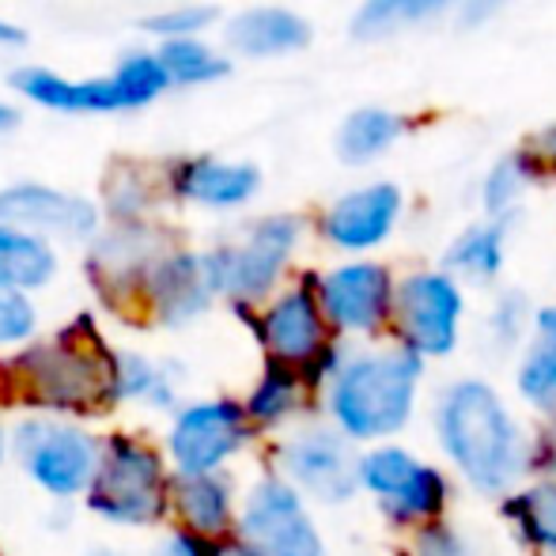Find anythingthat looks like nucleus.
I'll use <instances>...</instances> for the list:
<instances>
[{
    "mask_svg": "<svg viewBox=\"0 0 556 556\" xmlns=\"http://www.w3.org/2000/svg\"><path fill=\"white\" fill-rule=\"evenodd\" d=\"M114 356L88 315L50 341L27 344L0 364V402L27 405L35 417H96L114 409Z\"/></svg>",
    "mask_w": 556,
    "mask_h": 556,
    "instance_id": "1",
    "label": "nucleus"
},
{
    "mask_svg": "<svg viewBox=\"0 0 556 556\" xmlns=\"http://www.w3.org/2000/svg\"><path fill=\"white\" fill-rule=\"evenodd\" d=\"M8 458V432H4V420H0V466H4Z\"/></svg>",
    "mask_w": 556,
    "mask_h": 556,
    "instance_id": "44",
    "label": "nucleus"
},
{
    "mask_svg": "<svg viewBox=\"0 0 556 556\" xmlns=\"http://www.w3.org/2000/svg\"><path fill=\"white\" fill-rule=\"evenodd\" d=\"M254 440L242 402L235 397H205L178 405L167 428V462L175 477L224 473V466Z\"/></svg>",
    "mask_w": 556,
    "mask_h": 556,
    "instance_id": "10",
    "label": "nucleus"
},
{
    "mask_svg": "<svg viewBox=\"0 0 556 556\" xmlns=\"http://www.w3.org/2000/svg\"><path fill=\"white\" fill-rule=\"evenodd\" d=\"M155 58H160L167 80L182 84V88L213 84L231 73V61L220 58V53H213L205 42H198V38H170V42H163V50L155 53Z\"/></svg>",
    "mask_w": 556,
    "mask_h": 556,
    "instance_id": "30",
    "label": "nucleus"
},
{
    "mask_svg": "<svg viewBox=\"0 0 556 556\" xmlns=\"http://www.w3.org/2000/svg\"><path fill=\"white\" fill-rule=\"evenodd\" d=\"M15 125H20V111H12V106L0 103V137H4V132H12Z\"/></svg>",
    "mask_w": 556,
    "mask_h": 556,
    "instance_id": "43",
    "label": "nucleus"
},
{
    "mask_svg": "<svg viewBox=\"0 0 556 556\" xmlns=\"http://www.w3.org/2000/svg\"><path fill=\"white\" fill-rule=\"evenodd\" d=\"M538 178L534 163L527 160V152H511L504 155V160L496 163V167L489 170V178H484V208H489L492 220H504V216L515 213V205H519V198L527 193V186Z\"/></svg>",
    "mask_w": 556,
    "mask_h": 556,
    "instance_id": "31",
    "label": "nucleus"
},
{
    "mask_svg": "<svg viewBox=\"0 0 556 556\" xmlns=\"http://www.w3.org/2000/svg\"><path fill=\"white\" fill-rule=\"evenodd\" d=\"M208 556H257V553L247 549V545H242L239 538H220V542H213Z\"/></svg>",
    "mask_w": 556,
    "mask_h": 556,
    "instance_id": "41",
    "label": "nucleus"
},
{
    "mask_svg": "<svg viewBox=\"0 0 556 556\" xmlns=\"http://www.w3.org/2000/svg\"><path fill=\"white\" fill-rule=\"evenodd\" d=\"M213 288L201 269V254L190 250H167L160 257V265L152 269L140 295V307L148 311V323L160 326H190L193 318H201L213 303Z\"/></svg>",
    "mask_w": 556,
    "mask_h": 556,
    "instance_id": "17",
    "label": "nucleus"
},
{
    "mask_svg": "<svg viewBox=\"0 0 556 556\" xmlns=\"http://www.w3.org/2000/svg\"><path fill=\"white\" fill-rule=\"evenodd\" d=\"M27 42V35H23L20 27H12V23L0 20V46H23Z\"/></svg>",
    "mask_w": 556,
    "mask_h": 556,
    "instance_id": "42",
    "label": "nucleus"
},
{
    "mask_svg": "<svg viewBox=\"0 0 556 556\" xmlns=\"http://www.w3.org/2000/svg\"><path fill=\"white\" fill-rule=\"evenodd\" d=\"M507 254L504 224H473L446 247L443 254V273H451L454 280H473V285H489L500 277Z\"/></svg>",
    "mask_w": 556,
    "mask_h": 556,
    "instance_id": "27",
    "label": "nucleus"
},
{
    "mask_svg": "<svg viewBox=\"0 0 556 556\" xmlns=\"http://www.w3.org/2000/svg\"><path fill=\"white\" fill-rule=\"evenodd\" d=\"M522 152H527V160L534 163L538 175H556V122L545 125L542 132H534Z\"/></svg>",
    "mask_w": 556,
    "mask_h": 556,
    "instance_id": "38",
    "label": "nucleus"
},
{
    "mask_svg": "<svg viewBox=\"0 0 556 556\" xmlns=\"http://www.w3.org/2000/svg\"><path fill=\"white\" fill-rule=\"evenodd\" d=\"M504 4H511V0H462V23L477 27V23H484L489 15H496Z\"/></svg>",
    "mask_w": 556,
    "mask_h": 556,
    "instance_id": "40",
    "label": "nucleus"
},
{
    "mask_svg": "<svg viewBox=\"0 0 556 556\" xmlns=\"http://www.w3.org/2000/svg\"><path fill=\"white\" fill-rule=\"evenodd\" d=\"M235 538L257 556H326V538L307 500L277 473L250 484L235 515Z\"/></svg>",
    "mask_w": 556,
    "mask_h": 556,
    "instance_id": "9",
    "label": "nucleus"
},
{
    "mask_svg": "<svg viewBox=\"0 0 556 556\" xmlns=\"http://www.w3.org/2000/svg\"><path fill=\"white\" fill-rule=\"evenodd\" d=\"M88 556H117V553L114 549H91Z\"/></svg>",
    "mask_w": 556,
    "mask_h": 556,
    "instance_id": "45",
    "label": "nucleus"
},
{
    "mask_svg": "<svg viewBox=\"0 0 556 556\" xmlns=\"http://www.w3.org/2000/svg\"><path fill=\"white\" fill-rule=\"evenodd\" d=\"M114 402H140L148 409H178V371L144 352H117L114 356Z\"/></svg>",
    "mask_w": 556,
    "mask_h": 556,
    "instance_id": "26",
    "label": "nucleus"
},
{
    "mask_svg": "<svg viewBox=\"0 0 556 556\" xmlns=\"http://www.w3.org/2000/svg\"><path fill=\"white\" fill-rule=\"evenodd\" d=\"M462 4V0H364L359 12L352 15V35L375 42V38H390L397 30H409L425 20H435L446 8Z\"/></svg>",
    "mask_w": 556,
    "mask_h": 556,
    "instance_id": "29",
    "label": "nucleus"
},
{
    "mask_svg": "<svg viewBox=\"0 0 556 556\" xmlns=\"http://www.w3.org/2000/svg\"><path fill=\"white\" fill-rule=\"evenodd\" d=\"M394 273L379 262H344L315 277V300L330 333L375 337L390 323L394 307Z\"/></svg>",
    "mask_w": 556,
    "mask_h": 556,
    "instance_id": "12",
    "label": "nucleus"
},
{
    "mask_svg": "<svg viewBox=\"0 0 556 556\" xmlns=\"http://www.w3.org/2000/svg\"><path fill=\"white\" fill-rule=\"evenodd\" d=\"M356 446L333 425H307L288 432L277 443V477L288 481L303 500L326 507L349 504L359 492L356 481Z\"/></svg>",
    "mask_w": 556,
    "mask_h": 556,
    "instance_id": "11",
    "label": "nucleus"
},
{
    "mask_svg": "<svg viewBox=\"0 0 556 556\" xmlns=\"http://www.w3.org/2000/svg\"><path fill=\"white\" fill-rule=\"evenodd\" d=\"M515 390L542 417L556 413V303L530 315V333L515 367Z\"/></svg>",
    "mask_w": 556,
    "mask_h": 556,
    "instance_id": "21",
    "label": "nucleus"
},
{
    "mask_svg": "<svg viewBox=\"0 0 556 556\" xmlns=\"http://www.w3.org/2000/svg\"><path fill=\"white\" fill-rule=\"evenodd\" d=\"M425 359L402 344L390 349L344 352L337 371L326 379L323 402L330 425L352 446L356 443H390L417 417Z\"/></svg>",
    "mask_w": 556,
    "mask_h": 556,
    "instance_id": "3",
    "label": "nucleus"
},
{
    "mask_svg": "<svg viewBox=\"0 0 556 556\" xmlns=\"http://www.w3.org/2000/svg\"><path fill=\"white\" fill-rule=\"evenodd\" d=\"M303 220L300 216H265L250 227L247 242L220 247L201 254V269L213 295H227L239 311L262 303L277 288L280 273L288 269L295 247H300Z\"/></svg>",
    "mask_w": 556,
    "mask_h": 556,
    "instance_id": "6",
    "label": "nucleus"
},
{
    "mask_svg": "<svg viewBox=\"0 0 556 556\" xmlns=\"http://www.w3.org/2000/svg\"><path fill=\"white\" fill-rule=\"evenodd\" d=\"M435 443L451 469L481 496L504 500L530 473V435L489 379H454L435 394Z\"/></svg>",
    "mask_w": 556,
    "mask_h": 556,
    "instance_id": "2",
    "label": "nucleus"
},
{
    "mask_svg": "<svg viewBox=\"0 0 556 556\" xmlns=\"http://www.w3.org/2000/svg\"><path fill=\"white\" fill-rule=\"evenodd\" d=\"M405 117L394 111H382V106H364V111H352L337 129V155H341L349 167H364V163L379 160L382 152L402 140Z\"/></svg>",
    "mask_w": 556,
    "mask_h": 556,
    "instance_id": "28",
    "label": "nucleus"
},
{
    "mask_svg": "<svg viewBox=\"0 0 556 556\" xmlns=\"http://www.w3.org/2000/svg\"><path fill=\"white\" fill-rule=\"evenodd\" d=\"M12 88L27 96L30 103L50 106V111L65 114H111V111H132L129 96L117 84V76L106 80H65V76L50 73V68H20L12 76Z\"/></svg>",
    "mask_w": 556,
    "mask_h": 556,
    "instance_id": "18",
    "label": "nucleus"
},
{
    "mask_svg": "<svg viewBox=\"0 0 556 556\" xmlns=\"http://www.w3.org/2000/svg\"><path fill=\"white\" fill-rule=\"evenodd\" d=\"M462 318H466V292L443 269L409 273L394 285V323L397 344L420 359H443L458 349Z\"/></svg>",
    "mask_w": 556,
    "mask_h": 556,
    "instance_id": "8",
    "label": "nucleus"
},
{
    "mask_svg": "<svg viewBox=\"0 0 556 556\" xmlns=\"http://www.w3.org/2000/svg\"><path fill=\"white\" fill-rule=\"evenodd\" d=\"M530 303L522 300V292H504L496 303H492L489 315V337L496 349H515L519 341H527L530 333Z\"/></svg>",
    "mask_w": 556,
    "mask_h": 556,
    "instance_id": "33",
    "label": "nucleus"
},
{
    "mask_svg": "<svg viewBox=\"0 0 556 556\" xmlns=\"http://www.w3.org/2000/svg\"><path fill=\"white\" fill-rule=\"evenodd\" d=\"M254 330L262 349L269 352V364H285L300 375L307 371L333 344L323 307L315 300V277L285 288L277 300L265 303V311L254 318Z\"/></svg>",
    "mask_w": 556,
    "mask_h": 556,
    "instance_id": "13",
    "label": "nucleus"
},
{
    "mask_svg": "<svg viewBox=\"0 0 556 556\" xmlns=\"http://www.w3.org/2000/svg\"><path fill=\"white\" fill-rule=\"evenodd\" d=\"M170 511L178 515L182 530L205 542H220L235 530V515H239L235 481L227 473L170 477Z\"/></svg>",
    "mask_w": 556,
    "mask_h": 556,
    "instance_id": "19",
    "label": "nucleus"
},
{
    "mask_svg": "<svg viewBox=\"0 0 556 556\" xmlns=\"http://www.w3.org/2000/svg\"><path fill=\"white\" fill-rule=\"evenodd\" d=\"M402 556H409V553H402Z\"/></svg>",
    "mask_w": 556,
    "mask_h": 556,
    "instance_id": "46",
    "label": "nucleus"
},
{
    "mask_svg": "<svg viewBox=\"0 0 556 556\" xmlns=\"http://www.w3.org/2000/svg\"><path fill=\"white\" fill-rule=\"evenodd\" d=\"M163 254L167 250L160 242V231L125 224L91 247L88 277L117 315H125V311H132L140 303L148 277H152V269L160 265Z\"/></svg>",
    "mask_w": 556,
    "mask_h": 556,
    "instance_id": "14",
    "label": "nucleus"
},
{
    "mask_svg": "<svg viewBox=\"0 0 556 556\" xmlns=\"http://www.w3.org/2000/svg\"><path fill=\"white\" fill-rule=\"evenodd\" d=\"M0 224L30 235H61V239H91L99 231V208L88 198L53 190V186L20 182L0 190Z\"/></svg>",
    "mask_w": 556,
    "mask_h": 556,
    "instance_id": "16",
    "label": "nucleus"
},
{
    "mask_svg": "<svg viewBox=\"0 0 556 556\" xmlns=\"http://www.w3.org/2000/svg\"><path fill=\"white\" fill-rule=\"evenodd\" d=\"M356 481L375 500L382 519L397 530H420L446 519L451 477L402 443L367 446L356 462Z\"/></svg>",
    "mask_w": 556,
    "mask_h": 556,
    "instance_id": "5",
    "label": "nucleus"
},
{
    "mask_svg": "<svg viewBox=\"0 0 556 556\" xmlns=\"http://www.w3.org/2000/svg\"><path fill=\"white\" fill-rule=\"evenodd\" d=\"M216 20V8H175V12H163V15H148V20H140V27L152 30V35H163L170 42V38H193L198 30H205L208 23Z\"/></svg>",
    "mask_w": 556,
    "mask_h": 556,
    "instance_id": "36",
    "label": "nucleus"
},
{
    "mask_svg": "<svg viewBox=\"0 0 556 556\" xmlns=\"http://www.w3.org/2000/svg\"><path fill=\"white\" fill-rule=\"evenodd\" d=\"M99 435L58 417H27L8 432V454L20 458L23 473L50 500L84 496L99 466Z\"/></svg>",
    "mask_w": 556,
    "mask_h": 556,
    "instance_id": "7",
    "label": "nucleus"
},
{
    "mask_svg": "<svg viewBox=\"0 0 556 556\" xmlns=\"http://www.w3.org/2000/svg\"><path fill=\"white\" fill-rule=\"evenodd\" d=\"M409 556H473V545L451 519H435L428 527L413 530Z\"/></svg>",
    "mask_w": 556,
    "mask_h": 556,
    "instance_id": "35",
    "label": "nucleus"
},
{
    "mask_svg": "<svg viewBox=\"0 0 556 556\" xmlns=\"http://www.w3.org/2000/svg\"><path fill=\"white\" fill-rule=\"evenodd\" d=\"M262 186V175L250 163H220V160H186L170 175V190L178 201L205 208H239Z\"/></svg>",
    "mask_w": 556,
    "mask_h": 556,
    "instance_id": "20",
    "label": "nucleus"
},
{
    "mask_svg": "<svg viewBox=\"0 0 556 556\" xmlns=\"http://www.w3.org/2000/svg\"><path fill=\"white\" fill-rule=\"evenodd\" d=\"M53 277H58V254L50 239L0 224V288L30 295Z\"/></svg>",
    "mask_w": 556,
    "mask_h": 556,
    "instance_id": "25",
    "label": "nucleus"
},
{
    "mask_svg": "<svg viewBox=\"0 0 556 556\" xmlns=\"http://www.w3.org/2000/svg\"><path fill=\"white\" fill-rule=\"evenodd\" d=\"M208 549H213V542H205V538L190 534L182 527L163 542V556H208Z\"/></svg>",
    "mask_w": 556,
    "mask_h": 556,
    "instance_id": "39",
    "label": "nucleus"
},
{
    "mask_svg": "<svg viewBox=\"0 0 556 556\" xmlns=\"http://www.w3.org/2000/svg\"><path fill=\"white\" fill-rule=\"evenodd\" d=\"M311 42V23L288 8H250L227 23V46L247 58H280Z\"/></svg>",
    "mask_w": 556,
    "mask_h": 556,
    "instance_id": "22",
    "label": "nucleus"
},
{
    "mask_svg": "<svg viewBox=\"0 0 556 556\" xmlns=\"http://www.w3.org/2000/svg\"><path fill=\"white\" fill-rule=\"evenodd\" d=\"M530 473L556 481V413L538 428L534 440H530Z\"/></svg>",
    "mask_w": 556,
    "mask_h": 556,
    "instance_id": "37",
    "label": "nucleus"
},
{
    "mask_svg": "<svg viewBox=\"0 0 556 556\" xmlns=\"http://www.w3.org/2000/svg\"><path fill=\"white\" fill-rule=\"evenodd\" d=\"M35 330H38V311L30 303V295L0 288V349L27 344Z\"/></svg>",
    "mask_w": 556,
    "mask_h": 556,
    "instance_id": "34",
    "label": "nucleus"
},
{
    "mask_svg": "<svg viewBox=\"0 0 556 556\" xmlns=\"http://www.w3.org/2000/svg\"><path fill=\"white\" fill-rule=\"evenodd\" d=\"M114 76L125 88V96H129V106H148L155 96H163V91L170 88L167 73H163L155 53H129V58L114 68Z\"/></svg>",
    "mask_w": 556,
    "mask_h": 556,
    "instance_id": "32",
    "label": "nucleus"
},
{
    "mask_svg": "<svg viewBox=\"0 0 556 556\" xmlns=\"http://www.w3.org/2000/svg\"><path fill=\"white\" fill-rule=\"evenodd\" d=\"M402 190L394 182H371L337 198L323 216L326 242L344 254H367L382 247L402 220Z\"/></svg>",
    "mask_w": 556,
    "mask_h": 556,
    "instance_id": "15",
    "label": "nucleus"
},
{
    "mask_svg": "<svg viewBox=\"0 0 556 556\" xmlns=\"http://www.w3.org/2000/svg\"><path fill=\"white\" fill-rule=\"evenodd\" d=\"M84 507L106 527H155L170 511L167 458L140 435L114 432L103 440Z\"/></svg>",
    "mask_w": 556,
    "mask_h": 556,
    "instance_id": "4",
    "label": "nucleus"
},
{
    "mask_svg": "<svg viewBox=\"0 0 556 556\" xmlns=\"http://www.w3.org/2000/svg\"><path fill=\"white\" fill-rule=\"evenodd\" d=\"M307 397L311 390L300 371L285 364H265V371L257 375L247 402H242V413H247L254 432H273V428H285L292 417H300Z\"/></svg>",
    "mask_w": 556,
    "mask_h": 556,
    "instance_id": "24",
    "label": "nucleus"
},
{
    "mask_svg": "<svg viewBox=\"0 0 556 556\" xmlns=\"http://www.w3.org/2000/svg\"><path fill=\"white\" fill-rule=\"evenodd\" d=\"M500 515L530 553L556 556V481L534 477L511 489L500 500Z\"/></svg>",
    "mask_w": 556,
    "mask_h": 556,
    "instance_id": "23",
    "label": "nucleus"
}]
</instances>
